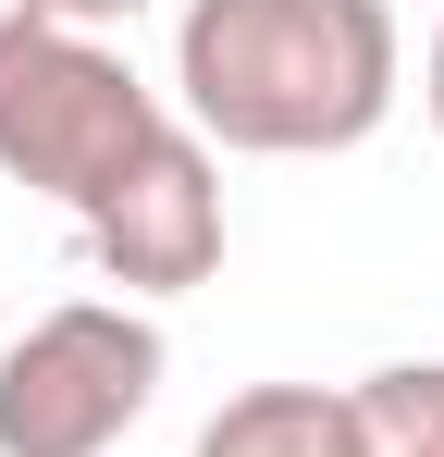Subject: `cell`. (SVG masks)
<instances>
[{
  "label": "cell",
  "instance_id": "277c9868",
  "mask_svg": "<svg viewBox=\"0 0 444 457\" xmlns=\"http://www.w3.org/2000/svg\"><path fill=\"white\" fill-rule=\"evenodd\" d=\"M86 260L136 297H185L222 272V173H210V137L173 112V137L86 211Z\"/></svg>",
  "mask_w": 444,
  "mask_h": 457
},
{
  "label": "cell",
  "instance_id": "8992f818",
  "mask_svg": "<svg viewBox=\"0 0 444 457\" xmlns=\"http://www.w3.org/2000/svg\"><path fill=\"white\" fill-rule=\"evenodd\" d=\"M370 408V457H444V359H395L358 383Z\"/></svg>",
  "mask_w": 444,
  "mask_h": 457
},
{
  "label": "cell",
  "instance_id": "7a4b0ae2",
  "mask_svg": "<svg viewBox=\"0 0 444 457\" xmlns=\"http://www.w3.org/2000/svg\"><path fill=\"white\" fill-rule=\"evenodd\" d=\"M160 137H173V112L111 37L50 25V12H0V173L25 198L86 223Z\"/></svg>",
  "mask_w": 444,
  "mask_h": 457
},
{
  "label": "cell",
  "instance_id": "ba28073f",
  "mask_svg": "<svg viewBox=\"0 0 444 457\" xmlns=\"http://www.w3.org/2000/svg\"><path fill=\"white\" fill-rule=\"evenodd\" d=\"M420 112H432V137H444V25H432V50H420Z\"/></svg>",
  "mask_w": 444,
  "mask_h": 457
},
{
  "label": "cell",
  "instance_id": "3957f363",
  "mask_svg": "<svg viewBox=\"0 0 444 457\" xmlns=\"http://www.w3.org/2000/svg\"><path fill=\"white\" fill-rule=\"evenodd\" d=\"M160 395V321L124 297H62L0 346V457H111Z\"/></svg>",
  "mask_w": 444,
  "mask_h": 457
},
{
  "label": "cell",
  "instance_id": "6da1fadb",
  "mask_svg": "<svg viewBox=\"0 0 444 457\" xmlns=\"http://www.w3.org/2000/svg\"><path fill=\"white\" fill-rule=\"evenodd\" d=\"M185 124L259 161L358 149L407 87L395 0H185L173 25Z\"/></svg>",
  "mask_w": 444,
  "mask_h": 457
},
{
  "label": "cell",
  "instance_id": "5b68a950",
  "mask_svg": "<svg viewBox=\"0 0 444 457\" xmlns=\"http://www.w3.org/2000/svg\"><path fill=\"white\" fill-rule=\"evenodd\" d=\"M198 457H370V408L346 383H247L198 420Z\"/></svg>",
  "mask_w": 444,
  "mask_h": 457
},
{
  "label": "cell",
  "instance_id": "52a82bcc",
  "mask_svg": "<svg viewBox=\"0 0 444 457\" xmlns=\"http://www.w3.org/2000/svg\"><path fill=\"white\" fill-rule=\"evenodd\" d=\"M12 12H50V25H86L99 37V25H136L148 0H12Z\"/></svg>",
  "mask_w": 444,
  "mask_h": 457
}]
</instances>
